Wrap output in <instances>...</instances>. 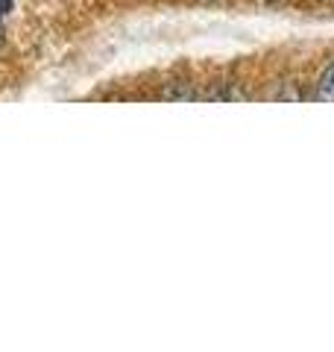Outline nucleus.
Wrapping results in <instances>:
<instances>
[{
    "label": "nucleus",
    "mask_w": 334,
    "mask_h": 352,
    "mask_svg": "<svg viewBox=\"0 0 334 352\" xmlns=\"http://www.w3.org/2000/svg\"><path fill=\"white\" fill-rule=\"evenodd\" d=\"M0 44H3V27H0Z\"/></svg>",
    "instance_id": "7ed1b4c3"
},
{
    "label": "nucleus",
    "mask_w": 334,
    "mask_h": 352,
    "mask_svg": "<svg viewBox=\"0 0 334 352\" xmlns=\"http://www.w3.org/2000/svg\"><path fill=\"white\" fill-rule=\"evenodd\" d=\"M12 12V0H0V18Z\"/></svg>",
    "instance_id": "f03ea898"
},
{
    "label": "nucleus",
    "mask_w": 334,
    "mask_h": 352,
    "mask_svg": "<svg viewBox=\"0 0 334 352\" xmlns=\"http://www.w3.org/2000/svg\"><path fill=\"white\" fill-rule=\"evenodd\" d=\"M314 97H317V100H322V103H334V62L320 74Z\"/></svg>",
    "instance_id": "f257e3e1"
}]
</instances>
